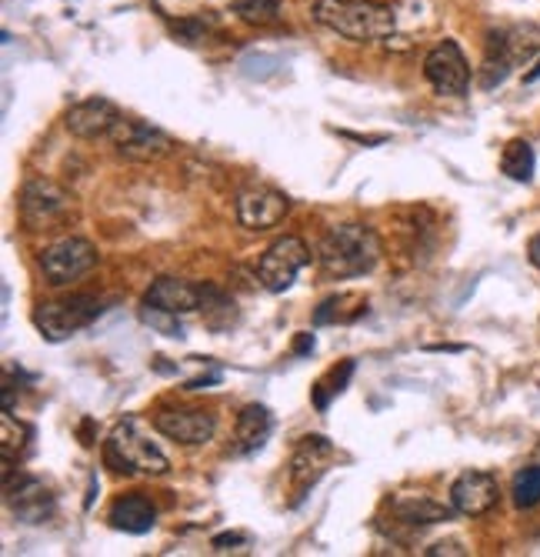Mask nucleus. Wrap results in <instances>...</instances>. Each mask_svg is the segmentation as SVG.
<instances>
[{"instance_id": "12", "label": "nucleus", "mask_w": 540, "mask_h": 557, "mask_svg": "<svg viewBox=\"0 0 540 557\" xmlns=\"http://www.w3.org/2000/svg\"><path fill=\"white\" fill-rule=\"evenodd\" d=\"M154 428L174 444L201 447V444L214 441L217 418H214V411H204V408H161L154 414Z\"/></svg>"}, {"instance_id": "11", "label": "nucleus", "mask_w": 540, "mask_h": 557, "mask_svg": "<svg viewBox=\"0 0 540 557\" xmlns=\"http://www.w3.org/2000/svg\"><path fill=\"white\" fill-rule=\"evenodd\" d=\"M424 77L427 84L444 97H464L470 87V64L457 40H440L424 58Z\"/></svg>"}, {"instance_id": "29", "label": "nucleus", "mask_w": 540, "mask_h": 557, "mask_svg": "<svg viewBox=\"0 0 540 557\" xmlns=\"http://www.w3.org/2000/svg\"><path fill=\"white\" fill-rule=\"evenodd\" d=\"M214 384H221V371H214V374H204V377H193V381H187V384H184V391H208V387H214Z\"/></svg>"}, {"instance_id": "7", "label": "nucleus", "mask_w": 540, "mask_h": 557, "mask_svg": "<svg viewBox=\"0 0 540 557\" xmlns=\"http://www.w3.org/2000/svg\"><path fill=\"white\" fill-rule=\"evenodd\" d=\"M311 264V247L293 237V234H284L277 237L264 255L258 261V277L261 284L271 290V294H284L293 287V281H298V274Z\"/></svg>"}, {"instance_id": "17", "label": "nucleus", "mask_w": 540, "mask_h": 557, "mask_svg": "<svg viewBox=\"0 0 540 557\" xmlns=\"http://www.w3.org/2000/svg\"><path fill=\"white\" fill-rule=\"evenodd\" d=\"M108 521H111V528H117L124 534H147V531H154V524H158V508H154L151 497L127 494V497H117L111 504Z\"/></svg>"}, {"instance_id": "19", "label": "nucleus", "mask_w": 540, "mask_h": 557, "mask_svg": "<svg viewBox=\"0 0 540 557\" xmlns=\"http://www.w3.org/2000/svg\"><path fill=\"white\" fill-rule=\"evenodd\" d=\"M394 515H398L401 524L430 528V524H440V521H451L454 508H444V504H437L434 497H424V494H407V497L394 500Z\"/></svg>"}, {"instance_id": "30", "label": "nucleus", "mask_w": 540, "mask_h": 557, "mask_svg": "<svg viewBox=\"0 0 540 557\" xmlns=\"http://www.w3.org/2000/svg\"><path fill=\"white\" fill-rule=\"evenodd\" d=\"M314 334H298L293 337V354H298V358H304V354H311L314 350Z\"/></svg>"}, {"instance_id": "26", "label": "nucleus", "mask_w": 540, "mask_h": 557, "mask_svg": "<svg viewBox=\"0 0 540 557\" xmlns=\"http://www.w3.org/2000/svg\"><path fill=\"white\" fill-rule=\"evenodd\" d=\"M217 27V17L214 14H204V17H180V21H171V30L184 40V44H198L204 40L211 30Z\"/></svg>"}, {"instance_id": "20", "label": "nucleus", "mask_w": 540, "mask_h": 557, "mask_svg": "<svg viewBox=\"0 0 540 557\" xmlns=\"http://www.w3.org/2000/svg\"><path fill=\"white\" fill-rule=\"evenodd\" d=\"M201 314H204V324L211 331H227L240 318L234 297L217 284H201Z\"/></svg>"}, {"instance_id": "32", "label": "nucleus", "mask_w": 540, "mask_h": 557, "mask_svg": "<svg viewBox=\"0 0 540 557\" xmlns=\"http://www.w3.org/2000/svg\"><path fill=\"white\" fill-rule=\"evenodd\" d=\"M524 81H527V84H533V81H540V64H537V67H533L530 74H524Z\"/></svg>"}, {"instance_id": "15", "label": "nucleus", "mask_w": 540, "mask_h": 557, "mask_svg": "<svg viewBox=\"0 0 540 557\" xmlns=\"http://www.w3.org/2000/svg\"><path fill=\"white\" fill-rule=\"evenodd\" d=\"M498 497H501L498 478L487 471H464L451 484V508L464 518H480L487 511H494Z\"/></svg>"}, {"instance_id": "5", "label": "nucleus", "mask_w": 540, "mask_h": 557, "mask_svg": "<svg viewBox=\"0 0 540 557\" xmlns=\"http://www.w3.org/2000/svg\"><path fill=\"white\" fill-rule=\"evenodd\" d=\"M101 314H104V300L101 297H93V294H74V297L37 304L34 327L43 334V341L61 344V341L74 337L77 331L90 327Z\"/></svg>"}, {"instance_id": "22", "label": "nucleus", "mask_w": 540, "mask_h": 557, "mask_svg": "<svg viewBox=\"0 0 540 557\" xmlns=\"http://www.w3.org/2000/svg\"><path fill=\"white\" fill-rule=\"evenodd\" d=\"M501 171H504L511 181H517V184H530V181H533V171H537V154H533L530 140H524V137H514V140H507L504 154H501Z\"/></svg>"}, {"instance_id": "1", "label": "nucleus", "mask_w": 540, "mask_h": 557, "mask_svg": "<svg viewBox=\"0 0 540 557\" xmlns=\"http://www.w3.org/2000/svg\"><path fill=\"white\" fill-rule=\"evenodd\" d=\"M311 17L354 44L387 40L398 27V11L390 4H380V0H314Z\"/></svg>"}, {"instance_id": "13", "label": "nucleus", "mask_w": 540, "mask_h": 557, "mask_svg": "<svg viewBox=\"0 0 540 557\" xmlns=\"http://www.w3.org/2000/svg\"><path fill=\"white\" fill-rule=\"evenodd\" d=\"M121 117L124 114L114 100L87 97V100H77V104L64 114V127L77 140H97V137H111V131L121 124Z\"/></svg>"}, {"instance_id": "23", "label": "nucleus", "mask_w": 540, "mask_h": 557, "mask_svg": "<svg viewBox=\"0 0 540 557\" xmlns=\"http://www.w3.org/2000/svg\"><path fill=\"white\" fill-rule=\"evenodd\" d=\"M354 371H357V364H354V361H340L337 368H330V371H327V377H321V381L311 387L314 408H317V411H327V408H330V400H334V397H340L343 391H348V384H351Z\"/></svg>"}, {"instance_id": "14", "label": "nucleus", "mask_w": 540, "mask_h": 557, "mask_svg": "<svg viewBox=\"0 0 540 557\" xmlns=\"http://www.w3.org/2000/svg\"><path fill=\"white\" fill-rule=\"evenodd\" d=\"M287 194L274 187H248L243 194H237V221L248 231H271L287 218Z\"/></svg>"}, {"instance_id": "24", "label": "nucleus", "mask_w": 540, "mask_h": 557, "mask_svg": "<svg viewBox=\"0 0 540 557\" xmlns=\"http://www.w3.org/2000/svg\"><path fill=\"white\" fill-rule=\"evenodd\" d=\"M230 14L248 27H274L280 21V0H230Z\"/></svg>"}, {"instance_id": "9", "label": "nucleus", "mask_w": 540, "mask_h": 557, "mask_svg": "<svg viewBox=\"0 0 540 557\" xmlns=\"http://www.w3.org/2000/svg\"><path fill=\"white\" fill-rule=\"evenodd\" d=\"M111 144H114V154L130 161V164H151L171 154L174 140L147 121H127L121 117V124L111 131Z\"/></svg>"}, {"instance_id": "3", "label": "nucleus", "mask_w": 540, "mask_h": 557, "mask_svg": "<svg viewBox=\"0 0 540 557\" xmlns=\"http://www.w3.org/2000/svg\"><path fill=\"white\" fill-rule=\"evenodd\" d=\"M104 465L124 478H164L171 471V458L140 418H124L111 428L104 441Z\"/></svg>"}, {"instance_id": "31", "label": "nucleus", "mask_w": 540, "mask_h": 557, "mask_svg": "<svg viewBox=\"0 0 540 557\" xmlns=\"http://www.w3.org/2000/svg\"><path fill=\"white\" fill-rule=\"evenodd\" d=\"M527 261L540 271V234H533V237L527 240Z\"/></svg>"}, {"instance_id": "28", "label": "nucleus", "mask_w": 540, "mask_h": 557, "mask_svg": "<svg viewBox=\"0 0 540 557\" xmlns=\"http://www.w3.org/2000/svg\"><path fill=\"white\" fill-rule=\"evenodd\" d=\"M237 544H248V534H237V531H234V534H217V537L211 541L214 550H234Z\"/></svg>"}, {"instance_id": "21", "label": "nucleus", "mask_w": 540, "mask_h": 557, "mask_svg": "<svg viewBox=\"0 0 540 557\" xmlns=\"http://www.w3.org/2000/svg\"><path fill=\"white\" fill-rule=\"evenodd\" d=\"M364 311H367V300L361 294L343 290V294H334V297L321 300V308L314 311V324L317 327H324V324H351Z\"/></svg>"}, {"instance_id": "2", "label": "nucleus", "mask_w": 540, "mask_h": 557, "mask_svg": "<svg viewBox=\"0 0 540 557\" xmlns=\"http://www.w3.org/2000/svg\"><path fill=\"white\" fill-rule=\"evenodd\" d=\"M317 264L327 277H364L380 264V237L367 224H337L317 244Z\"/></svg>"}, {"instance_id": "8", "label": "nucleus", "mask_w": 540, "mask_h": 557, "mask_svg": "<svg viewBox=\"0 0 540 557\" xmlns=\"http://www.w3.org/2000/svg\"><path fill=\"white\" fill-rule=\"evenodd\" d=\"M334 458H337V447L321 434H307L298 441V447H293V454H290V465H287L293 504H301L311 494V487L327 474Z\"/></svg>"}, {"instance_id": "4", "label": "nucleus", "mask_w": 540, "mask_h": 557, "mask_svg": "<svg viewBox=\"0 0 540 557\" xmlns=\"http://www.w3.org/2000/svg\"><path fill=\"white\" fill-rule=\"evenodd\" d=\"M21 224L34 234H58L77 218L74 194L47 177H30L17 197Z\"/></svg>"}, {"instance_id": "27", "label": "nucleus", "mask_w": 540, "mask_h": 557, "mask_svg": "<svg viewBox=\"0 0 540 557\" xmlns=\"http://www.w3.org/2000/svg\"><path fill=\"white\" fill-rule=\"evenodd\" d=\"M424 554H427V557H440V554H457V557H464V554H467V547H464L461 541H440V544L427 547Z\"/></svg>"}, {"instance_id": "6", "label": "nucleus", "mask_w": 540, "mask_h": 557, "mask_svg": "<svg viewBox=\"0 0 540 557\" xmlns=\"http://www.w3.org/2000/svg\"><path fill=\"white\" fill-rule=\"evenodd\" d=\"M97 264H101V255L87 237H61L54 244H47L37 258L40 274L47 277V284L54 287H67L80 277H87Z\"/></svg>"}, {"instance_id": "25", "label": "nucleus", "mask_w": 540, "mask_h": 557, "mask_svg": "<svg viewBox=\"0 0 540 557\" xmlns=\"http://www.w3.org/2000/svg\"><path fill=\"white\" fill-rule=\"evenodd\" d=\"M511 497L520 511H530L540 504V465L533 468H524L514 474V484H511Z\"/></svg>"}, {"instance_id": "16", "label": "nucleus", "mask_w": 540, "mask_h": 557, "mask_svg": "<svg viewBox=\"0 0 540 557\" xmlns=\"http://www.w3.org/2000/svg\"><path fill=\"white\" fill-rule=\"evenodd\" d=\"M143 308L174 314V318L193 314V311H201V287H193L180 277H158L143 294Z\"/></svg>"}, {"instance_id": "18", "label": "nucleus", "mask_w": 540, "mask_h": 557, "mask_svg": "<svg viewBox=\"0 0 540 557\" xmlns=\"http://www.w3.org/2000/svg\"><path fill=\"white\" fill-rule=\"evenodd\" d=\"M274 431V414L264 408V404H248L237 414V450L240 454H254L267 444Z\"/></svg>"}, {"instance_id": "10", "label": "nucleus", "mask_w": 540, "mask_h": 557, "mask_svg": "<svg viewBox=\"0 0 540 557\" xmlns=\"http://www.w3.org/2000/svg\"><path fill=\"white\" fill-rule=\"evenodd\" d=\"M4 500H8V511L21 524H43L58 511L54 491L34 474H17V481L14 474H4Z\"/></svg>"}]
</instances>
